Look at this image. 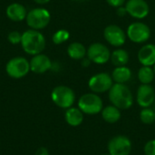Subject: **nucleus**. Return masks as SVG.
<instances>
[{"instance_id":"obj_10","label":"nucleus","mask_w":155,"mask_h":155,"mask_svg":"<svg viewBox=\"0 0 155 155\" xmlns=\"http://www.w3.org/2000/svg\"><path fill=\"white\" fill-rule=\"evenodd\" d=\"M114 84L112 75L108 73H99L93 75L88 81L89 89L95 94L108 92Z\"/></svg>"},{"instance_id":"obj_21","label":"nucleus","mask_w":155,"mask_h":155,"mask_svg":"<svg viewBox=\"0 0 155 155\" xmlns=\"http://www.w3.org/2000/svg\"><path fill=\"white\" fill-rule=\"evenodd\" d=\"M113 64L116 66L126 65L129 62V54L124 49H116L111 54V59Z\"/></svg>"},{"instance_id":"obj_24","label":"nucleus","mask_w":155,"mask_h":155,"mask_svg":"<svg viewBox=\"0 0 155 155\" xmlns=\"http://www.w3.org/2000/svg\"><path fill=\"white\" fill-rule=\"evenodd\" d=\"M70 37V33L65 30V29H60L58 31H56L52 37V40L54 42V44L55 45H61L64 42H66Z\"/></svg>"},{"instance_id":"obj_12","label":"nucleus","mask_w":155,"mask_h":155,"mask_svg":"<svg viewBox=\"0 0 155 155\" xmlns=\"http://www.w3.org/2000/svg\"><path fill=\"white\" fill-rule=\"evenodd\" d=\"M125 8L127 14L136 19H143L150 13L149 5L145 0H128Z\"/></svg>"},{"instance_id":"obj_15","label":"nucleus","mask_w":155,"mask_h":155,"mask_svg":"<svg viewBox=\"0 0 155 155\" xmlns=\"http://www.w3.org/2000/svg\"><path fill=\"white\" fill-rule=\"evenodd\" d=\"M137 57L142 65L153 66L155 64V45L146 44L142 46L138 52Z\"/></svg>"},{"instance_id":"obj_27","label":"nucleus","mask_w":155,"mask_h":155,"mask_svg":"<svg viewBox=\"0 0 155 155\" xmlns=\"http://www.w3.org/2000/svg\"><path fill=\"white\" fill-rule=\"evenodd\" d=\"M106 2L108 3L109 5L118 8L120 6H123L125 3V0H106Z\"/></svg>"},{"instance_id":"obj_2","label":"nucleus","mask_w":155,"mask_h":155,"mask_svg":"<svg viewBox=\"0 0 155 155\" xmlns=\"http://www.w3.org/2000/svg\"><path fill=\"white\" fill-rule=\"evenodd\" d=\"M21 45L23 50L31 55L41 54L45 47V38L38 30L29 29L22 34Z\"/></svg>"},{"instance_id":"obj_28","label":"nucleus","mask_w":155,"mask_h":155,"mask_svg":"<svg viewBox=\"0 0 155 155\" xmlns=\"http://www.w3.org/2000/svg\"><path fill=\"white\" fill-rule=\"evenodd\" d=\"M116 13L119 16H124L126 14H127V11H126V8L125 6H120L118 8H116Z\"/></svg>"},{"instance_id":"obj_8","label":"nucleus","mask_w":155,"mask_h":155,"mask_svg":"<svg viewBox=\"0 0 155 155\" xmlns=\"http://www.w3.org/2000/svg\"><path fill=\"white\" fill-rule=\"evenodd\" d=\"M132 149V142L125 135L114 136L107 144L108 153L111 155H130Z\"/></svg>"},{"instance_id":"obj_9","label":"nucleus","mask_w":155,"mask_h":155,"mask_svg":"<svg viewBox=\"0 0 155 155\" xmlns=\"http://www.w3.org/2000/svg\"><path fill=\"white\" fill-rule=\"evenodd\" d=\"M111 51L102 43H93L87 48V58L94 64H104L111 59Z\"/></svg>"},{"instance_id":"obj_18","label":"nucleus","mask_w":155,"mask_h":155,"mask_svg":"<svg viewBox=\"0 0 155 155\" xmlns=\"http://www.w3.org/2000/svg\"><path fill=\"white\" fill-rule=\"evenodd\" d=\"M111 75H112V78L114 80V83H115V84H126L132 78V71L126 65L116 66L114 69Z\"/></svg>"},{"instance_id":"obj_11","label":"nucleus","mask_w":155,"mask_h":155,"mask_svg":"<svg viewBox=\"0 0 155 155\" xmlns=\"http://www.w3.org/2000/svg\"><path fill=\"white\" fill-rule=\"evenodd\" d=\"M104 39L108 44L114 47H120L125 44L126 34L125 32L116 25H109L104 31Z\"/></svg>"},{"instance_id":"obj_34","label":"nucleus","mask_w":155,"mask_h":155,"mask_svg":"<svg viewBox=\"0 0 155 155\" xmlns=\"http://www.w3.org/2000/svg\"><path fill=\"white\" fill-rule=\"evenodd\" d=\"M73 1H78L79 2V1H85V0H73Z\"/></svg>"},{"instance_id":"obj_22","label":"nucleus","mask_w":155,"mask_h":155,"mask_svg":"<svg viewBox=\"0 0 155 155\" xmlns=\"http://www.w3.org/2000/svg\"><path fill=\"white\" fill-rule=\"evenodd\" d=\"M138 80L142 84H151L154 80V71L152 66H144L143 65L137 74Z\"/></svg>"},{"instance_id":"obj_17","label":"nucleus","mask_w":155,"mask_h":155,"mask_svg":"<svg viewBox=\"0 0 155 155\" xmlns=\"http://www.w3.org/2000/svg\"><path fill=\"white\" fill-rule=\"evenodd\" d=\"M84 113L76 107H70L66 109V112L64 114V119L66 123L74 127L79 126L83 121H84Z\"/></svg>"},{"instance_id":"obj_32","label":"nucleus","mask_w":155,"mask_h":155,"mask_svg":"<svg viewBox=\"0 0 155 155\" xmlns=\"http://www.w3.org/2000/svg\"><path fill=\"white\" fill-rule=\"evenodd\" d=\"M101 155H111L109 153H103V154H101Z\"/></svg>"},{"instance_id":"obj_19","label":"nucleus","mask_w":155,"mask_h":155,"mask_svg":"<svg viewBox=\"0 0 155 155\" xmlns=\"http://www.w3.org/2000/svg\"><path fill=\"white\" fill-rule=\"evenodd\" d=\"M101 114L103 119L109 124H115L121 119V110L113 104L104 107Z\"/></svg>"},{"instance_id":"obj_35","label":"nucleus","mask_w":155,"mask_h":155,"mask_svg":"<svg viewBox=\"0 0 155 155\" xmlns=\"http://www.w3.org/2000/svg\"><path fill=\"white\" fill-rule=\"evenodd\" d=\"M154 105H155V101H154Z\"/></svg>"},{"instance_id":"obj_3","label":"nucleus","mask_w":155,"mask_h":155,"mask_svg":"<svg viewBox=\"0 0 155 155\" xmlns=\"http://www.w3.org/2000/svg\"><path fill=\"white\" fill-rule=\"evenodd\" d=\"M78 108L88 115H95L101 114L104 108L102 98L95 93H87L83 94L78 100Z\"/></svg>"},{"instance_id":"obj_1","label":"nucleus","mask_w":155,"mask_h":155,"mask_svg":"<svg viewBox=\"0 0 155 155\" xmlns=\"http://www.w3.org/2000/svg\"><path fill=\"white\" fill-rule=\"evenodd\" d=\"M108 97L111 104L120 110H127L134 104L132 91L125 84H114L108 91Z\"/></svg>"},{"instance_id":"obj_31","label":"nucleus","mask_w":155,"mask_h":155,"mask_svg":"<svg viewBox=\"0 0 155 155\" xmlns=\"http://www.w3.org/2000/svg\"><path fill=\"white\" fill-rule=\"evenodd\" d=\"M35 3H37V4H39V5H45V4H46V3H48L50 0H34Z\"/></svg>"},{"instance_id":"obj_7","label":"nucleus","mask_w":155,"mask_h":155,"mask_svg":"<svg viewBox=\"0 0 155 155\" xmlns=\"http://www.w3.org/2000/svg\"><path fill=\"white\" fill-rule=\"evenodd\" d=\"M126 35L135 44H143L150 39L151 29L143 22H134L128 26Z\"/></svg>"},{"instance_id":"obj_25","label":"nucleus","mask_w":155,"mask_h":155,"mask_svg":"<svg viewBox=\"0 0 155 155\" xmlns=\"http://www.w3.org/2000/svg\"><path fill=\"white\" fill-rule=\"evenodd\" d=\"M8 41L13 44V45H18L21 44V40H22V34H20L17 31H12L8 34L7 36Z\"/></svg>"},{"instance_id":"obj_13","label":"nucleus","mask_w":155,"mask_h":155,"mask_svg":"<svg viewBox=\"0 0 155 155\" xmlns=\"http://www.w3.org/2000/svg\"><path fill=\"white\" fill-rule=\"evenodd\" d=\"M155 90L151 84H141L136 93V102L142 108L151 107L154 104Z\"/></svg>"},{"instance_id":"obj_5","label":"nucleus","mask_w":155,"mask_h":155,"mask_svg":"<svg viewBox=\"0 0 155 155\" xmlns=\"http://www.w3.org/2000/svg\"><path fill=\"white\" fill-rule=\"evenodd\" d=\"M25 20L31 29L40 30L48 25L51 20V15L45 8H35L27 13Z\"/></svg>"},{"instance_id":"obj_30","label":"nucleus","mask_w":155,"mask_h":155,"mask_svg":"<svg viewBox=\"0 0 155 155\" xmlns=\"http://www.w3.org/2000/svg\"><path fill=\"white\" fill-rule=\"evenodd\" d=\"M90 64H91V61H90L88 58H84V59H83L82 64H83L84 66H89Z\"/></svg>"},{"instance_id":"obj_20","label":"nucleus","mask_w":155,"mask_h":155,"mask_svg":"<svg viewBox=\"0 0 155 155\" xmlns=\"http://www.w3.org/2000/svg\"><path fill=\"white\" fill-rule=\"evenodd\" d=\"M87 53V49L84 45L79 42H74L67 47V54L70 58L74 60H83Z\"/></svg>"},{"instance_id":"obj_16","label":"nucleus","mask_w":155,"mask_h":155,"mask_svg":"<svg viewBox=\"0 0 155 155\" xmlns=\"http://www.w3.org/2000/svg\"><path fill=\"white\" fill-rule=\"evenodd\" d=\"M27 11L25 7L21 4L13 3L6 8V16L14 22H20L25 19Z\"/></svg>"},{"instance_id":"obj_29","label":"nucleus","mask_w":155,"mask_h":155,"mask_svg":"<svg viewBox=\"0 0 155 155\" xmlns=\"http://www.w3.org/2000/svg\"><path fill=\"white\" fill-rule=\"evenodd\" d=\"M35 155H49V152L46 148L41 147L35 152Z\"/></svg>"},{"instance_id":"obj_23","label":"nucleus","mask_w":155,"mask_h":155,"mask_svg":"<svg viewBox=\"0 0 155 155\" xmlns=\"http://www.w3.org/2000/svg\"><path fill=\"white\" fill-rule=\"evenodd\" d=\"M140 119L145 124H152L155 122V111L151 107L143 108L140 113Z\"/></svg>"},{"instance_id":"obj_6","label":"nucleus","mask_w":155,"mask_h":155,"mask_svg":"<svg viewBox=\"0 0 155 155\" xmlns=\"http://www.w3.org/2000/svg\"><path fill=\"white\" fill-rule=\"evenodd\" d=\"M7 74L15 79H19L25 76L30 71L29 61L22 56H17L10 59L5 66Z\"/></svg>"},{"instance_id":"obj_4","label":"nucleus","mask_w":155,"mask_h":155,"mask_svg":"<svg viewBox=\"0 0 155 155\" xmlns=\"http://www.w3.org/2000/svg\"><path fill=\"white\" fill-rule=\"evenodd\" d=\"M52 101L55 105L63 109L72 107L75 102V94L68 86L58 85L54 87L51 94Z\"/></svg>"},{"instance_id":"obj_14","label":"nucleus","mask_w":155,"mask_h":155,"mask_svg":"<svg viewBox=\"0 0 155 155\" xmlns=\"http://www.w3.org/2000/svg\"><path fill=\"white\" fill-rule=\"evenodd\" d=\"M29 64L30 71L35 74H44L50 70L53 66L50 58L42 53L33 55L32 59L29 61Z\"/></svg>"},{"instance_id":"obj_26","label":"nucleus","mask_w":155,"mask_h":155,"mask_svg":"<svg viewBox=\"0 0 155 155\" xmlns=\"http://www.w3.org/2000/svg\"><path fill=\"white\" fill-rule=\"evenodd\" d=\"M145 155H155V140L148 141L143 148Z\"/></svg>"},{"instance_id":"obj_33","label":"nucleus","mask_w":155,"mask_h":155,"mask_svg":"<svg viewBox=\"0 0 155 155\" xmlns=\"http://www.w3.org/2000/svg\"><path fill=\"white\" fill-rule=\"evenodd\" d=\"M153 71H154V74H155V64L153 66Z\"/></svg>"}]
</instances>
